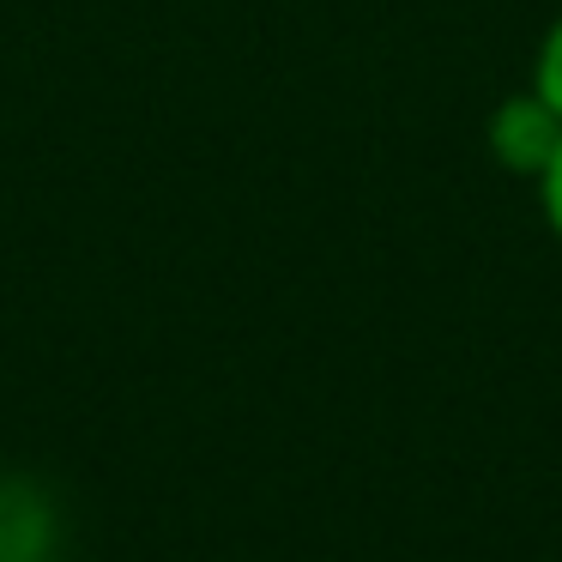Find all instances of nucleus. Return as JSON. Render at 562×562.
I'll list each match as a JSON object with an SVG mask.
<instances>
[{
	"mask_svg": "<svg viewBox=\"0 0 562 562\" xmlns=\"http://www.w3.org/2000/svg\"><path fill=\"white\" fill-rule=\"evenodd\" d=\"M532 91L550 103V110L562 115V13L557 25L544 31V43H538V61H532Z\"/></svg>",
	"mask_w": 562,
	"mask_h": 562,
	"instance_id": "nucleus-2",
	"label": "nucleus"
},
{
	"mask_svg": "<svg viewBox=\"0 0 562 562\" xmlns=\"http://www.w3.org/2000/svg\"><path fill=\"white\" fill-rule=\"evenodd\" d=\"M557 146H562V115L538 91H514V98L496 103V115H490V151H496L502 170L538 182V170L550 164Z\"/></svg>",
	"mask_w": 562,
	"mask_h": 562,
	"instance_id": "nucleus-1",
	"label": "nucleus"
},
{
	"mask_svg": "<svg viewBox=\"0 0 562 562\" xmlns=\"http://www.w3.org/2000/svg\"><path fill=\"white\" fill-rule=\"evenodd\" d=\"M538 206H544V224L557 231V243H562V146L550 151V164L538 170Z\"/></svg>",
	"mask_w": 562,
	"mask_h": 562,
	"instance_id": "nucleus-3",
	"label": "nucleus"
}]
</instances>
